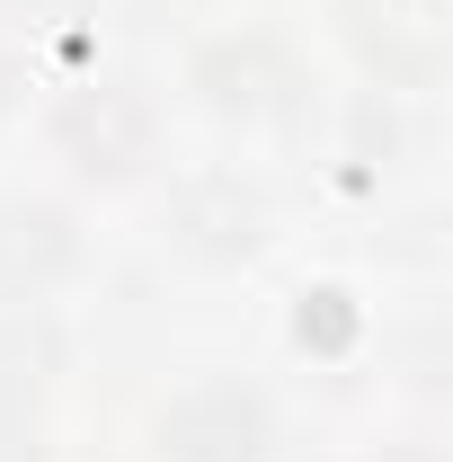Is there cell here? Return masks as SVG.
Here are the masks:
<instances>
[{"instance_id": "cell-1", "label": "cell", "mask_w": 453, "mask_h": 462, "mask_svg": "<svg viewBox=\"0 0 453 462\" xmlns=\"http://www.w3.org/2000/svg\"><path fill=\"white\" fill-rule=\"evenodd\" d=\"M161 454L170 462H267L276 454V418L240 383H196L161 409Z\"/></svg>"}, {"instance_id": "cell-2", "label": "cell", "mask_w": 453, "mask_h": 462, "mask_svg": "<svg viewBox=\"0 0 453 462\" xmlns=\"http://www.w3.org/2000/svg\"><path fill=\"white\" fill-rule=\"evenodd\" d=\"M54 143L89 178H125L152 152V116H143V98H125V89H71L54 107Z\"/></svg>"}, {"instance_id": "cell-3", "label": "cell", "mask_w": 453, "mask_h": 462, "mask_svg": "<svg viewBox=\"0 0 453 462\" xmlns=\"http://www.w3.org/2000/svg\"><path fill=\"white\" fill-rule=\"evenodd\" d=\"M71 267V223L45 205H0V293H45Z\"/></svg>"}, {"instance_id": "cell-4", "label": "cell", "mask_w": 453, "mask_h": 462, "mask_svg": "<svg viewBox=\"0 0 453 462\" xmlns=\"http://www.w3.org/2000/svg\"><path fill=\"white\" fill-rule=\"evenodd\" d=\"M45 365H54V338H45V329L0 320V401H27V392L45 383Z\"/></svg>"}, {"instance_id": "cell-5", "label": "cell", "mask_w": 453, "mask_h": 462, "mask_svg": "<svg viewBox=\"0 0 453 462\" xmlns=\"http://www.w3.org/2000/svg\"><path fill=\"white\" fill-rule=\"evenodd\" d=\"M45 445H36V409L27 401H0V462H36Z\"/></svg>"}]
</instances>
